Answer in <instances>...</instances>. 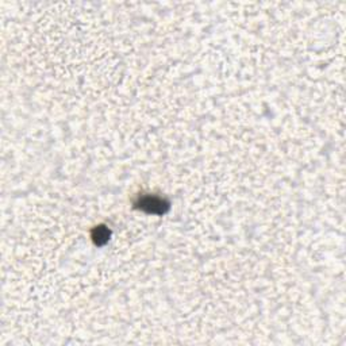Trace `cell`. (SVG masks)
Here are the masks:
<instances>
[{"instance_id":"cell-1","label":"cell","mask_w":346,"mask_h":346,"mask_svg":"<svg viewBox=\"0 0 346 346\" xmlns=\"http://www.w3.org/2000/svg\"><path fill=\"white\" fill-rule=\"evenodd\" d=\"M141 207L145 209L148 213H164V200L157 198H152V196H146L143 198L141 202Z\"/></svg>"}]
</instances>
